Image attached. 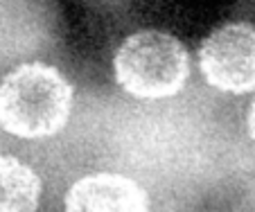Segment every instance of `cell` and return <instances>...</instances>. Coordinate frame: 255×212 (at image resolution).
Returning <instances> with one entry per match:
<instances>
[{
	"mask_svg": "<svg viewBox=\"0 0 255 212\" xmlns=\"http://www.w3.org/2000/svg\"><path fill=\"white\" fill-rule=\"evenodd\" d=\"M72 106V86L45 63L16 68L0 84V126L18 138H48L63 129Z\"/></svg>",
	"mask_w": 255,
	"mask_h": 212,
	"instance_id": "6da1fadb",
	"label": "cell"
},
{
	"mask_svg": "<svg viewBox=\"0 0 255 212\" xmlns=\"http://www.w3.org/2000/svg\"><path fill=\"white\" fill-rule=\"evenodd\" d=\"M39 199V176L20 160L0 156V210H34Z\"/></svg>",
	"mask_w": 255,
	"mask_h": 212,
	"instance_id": "5b68a950",
	"label": "cell"
},
{
	"mask_svg": "<svg viewBox=\"0 0 255 212\" xmlns=\"http://www.w3.org/2000/svg\"><path fill=\"white\" fill-rule=\"evenodd\" d=\"M68 210H147L149 197L120 174H95L77 181L66 197Z\"/></svg>",
	"mask_w": 255,
	"mask_h": 212,
	"instance_id": "277c9868",
	"label": "cell"
},
{
	"mask_svg": "<svg viewBox=\"0 0 255 212\" xmlns=\"http://www.w3.org/2000/svg\"><path fill=\"white\" fill-rule=\"evenodd\" d=\"M199 63L208 84L219 91H255V27L231 23L215 29L199 50Z\"/></svg>",
	"mask_w": 255,
	"mask_h": 212,
	"instance_id": "3957f363",
	"label": "cell"
},
{
	"mask_svg": "<svg viewBox=\"0 0 255 212\" xmlns=\"http://www.w3.org/2000/svg\"><path fill=\"white\" fill-rule=\"evenodd\" d=\"M116 79L129 95L163 100L176 95L190 75L188 50L172 34L147 29L120 45L116 54Z\"/></svg>",
	"mask_w": 255,
	"mask_h": 212,
	"instance_id": "7a4b0ae2",
	"label": "cell"
},
{
	"mask_svg": "<svg viewBox=\"0 0 255 212\" xmlns=\"http://www.w3.org/2000/svg\"><path fill=\"white\" fill-rule=\"evenodd\" d=\"M249 131H251V138L255 140V102L251 106V113H249Z\"/></svg>",
	"mask_w": 255,
	"mask_h": 212,
	"instance_id": "8992f818",
	"label": "cell"
}]
</instances>
